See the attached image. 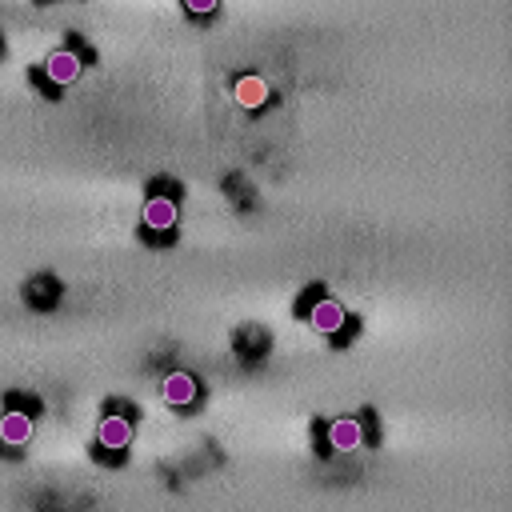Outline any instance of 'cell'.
Instances as JSON below:
<instances>
[{
  "mask_svg": "<svg viewBox=\"0 0 512 512\" xmlns=\"http://www.w3.org/2000/svg\"><path fill=\"white\" fill-rule=\"evenodd\" d=\"M304 320H308V324H312V328H316L320 336H336V332L344 328L348 312L340 308V300H332V296L324 292V296H320V300H316V304H312V308L304 312Z\"/></svg>",
  "mask_w": 512,
  "mask_h": 512,
  "instance_id": "obj_5",
  "label": "cell"
},
{
  "mask_svg": "<svg viewBox=\"0 0 512 512\" xmlns=\"http://www.w3.org/2000/svg\"><path fill=\"white\" fill-rule=\"evenodd\" d=\"M176 220H180V184L172 180H152L148 184V200H144V240L152 244H172L176 236Z\"/></svg>",
  "mask_w": 512,
  "mask_h": 512,
  "instance_id": "obj_1",
  "label": "cell"
},
{
  "mask_svg": "<svg viewBox=\"0 0 512 512\" xmlns=\"http://www.w3.org/2000/svg\"><path fill=\"white\" fill-rule=\"evenodd\" d=\"M132 424L136 420H128L120 412H104V420L96 428V444H104V448H128L132 444Z\"/></svg>",
  "mask_w": 512,
  "mask_h": 512,
  "instance_id": "obj_7",
  "label": "cell"
},
{
  "mask_svg": "<svg viewBox=\"0 0 512 512\" xmlns=\"http://www.w3.org/2000/svg\"><path fill=\"white\" fill-rule=\"evenodd\" d=\"M92 456H96L100 464H112V468H116V464L128 460V448H104V444H92Z\"/></svg>",
  "mask_w": 512,
  "mask_h": 512,
  "instance_id": "obj_10",
  "label": "cell"
},
{
  "mask_svg": "<svg viewBox=\"0 0 512 512\" xmlns=\"http://www.w3.org/2000/svg\"><path fill=\"white\" fill-rule=\"evenodd\" d=\"M160 396H164V404H172V408H192V404L200 400V380H196L192 372H168V376L160 380Z\"/></svg>",
  "mask_w": 512,
  "mask_h": 512,
  "instance_id": "obj_3",
  "label": "cell"
},
{
  "mask_svg": "<svg viewBox=\"0 0 512 512\" xmlns=\"http://www.w3.org/2000/svg\"><path fill=\"white\" fill-rule=\"evenodd\" d=\"M216 4H220V0H180V8H184L188 16H196V20L212 16V12H216Z\"/></svg>",
  "mask_w": 512,
  "mask_h": 512,
  "instance_id": "obj_11",
  "label": "cell"
},
{
  "mask_svg": "<svg viewBox=\"0 0 512 512\" xmlns=\"http://www.w3.org/2000/svg\"><path fill=\"white\" fill-rule=\"evenodd\" d=\"M24 300H28V308H40V312L56 308V304H60V284H56V276H48V272L32 276V280L24 284Z\"/></svg>",
  "mask_w": 512,
  "mask_h": 512,
  "instance_id": "obj_8",
  "label": "cell"
},
{
  "mask_svg": "<svg viewBox=\"0 0 512 512\" xmlns=\"http://www.w3.org/2000/svg\"><path fill=\"white\" fill-rule=\"evenodd\" d=\"M28 440H32V416L8 404L4 416H0V444H8V448L16 452V448H24Z\"/></svg>",
  "mask_w": 512,
  "mask_h": 512,
  "instance_id": "obj_6",
  "label": "cell"
},
{
  "mask_svg": "<svg viewBox=\"0 0 512 512\" xmlns=\"http://www.w3.org/2000/svg\"><path fill=\"white\" fill-rule=\"evenodd\" d=\"M96 60V52L84 44V40H68L64 48H52L48 56H44V64H40V76L56 88V92H64L80 72H84V64H92Z\"/></svg>",
  "mask_w": 512,
  "mask_h": 512,
  "instance_id": "obj_2",
  "label": "cell"
},
{
  "mask_svg": "<svg viewBox=\"0 0 512 512\" xmlns=\"http://www.w3.org/2000/svg\"><path fill=\"white\" fill-rule=\"evenodd\" d=\"M232 96H236V104H240V108L256 112V108H264V104H268V96H272V92H268V84H264L260 76H252V72H248V76H240V80L232 84Z\"/></svg>",
  "mask_w": 512,
  "mask_h": 512,
  "instance_id": "obj_9",
  "label": "cell"
},
{
  "mask_svg": "<svg viewBox=\"0 0 512 512\" xmlns=\"http://www.w3.org/2000/svg\"><path fill=\"white\" fill-rule=\"evenodd\" d=\"M0 56H4V40H0Z\"/></svg>",
  "mask_w": 512,
  "mask_h": 512,
  "instance_id": "obj_13",
  "label": "cell"
},
{
  "mask_svg": "<svg viewBox=\"0 0 512 512\" xmlns=\"http://www.w3.org/2000/svg\"><path fill=\"white\" fill-rule=\"evenodd\" d=\"M320 432H324V440H328L332 452H352V448L364 444V424H360V416H336V420L324 424Z\"/></svg>",
  "mask_w": 512,
  "mask_h": 512,
  "instance_id": "obj_4",
  "label": "cell"
},
{
  "mask_svg": "<svg viewBox=\"0 0 512 512\" xmlns=\"http://www.w3.org/2000/svg\"><path fill=\"white\" fill-rule=\"evenodd\" d=\"M320 296H324V284H308V292L300 296V304H296V312L304 316V312H308V308H312V304H316Z\"/></svg>",
  "mask_w": 512,
  "mask_h": 512,
  "instance_id": "obj_12",
  "label": "cell"
}]
</instances>
